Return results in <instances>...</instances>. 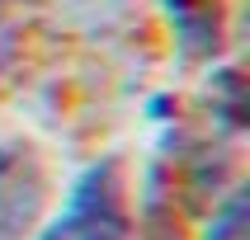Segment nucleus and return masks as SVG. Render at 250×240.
I'll use <instances>...</instances> for the list:
<instances>
[{"label": "nucleus", "mask_w": 250, "mask_h": 240, "mask_svg": "<svg viewBox=\"0 0 250 240\" xmlns=\"http://www.w3.org/2000/svg\"><path fill=\"white\" fill-rule=\"evenodd\" d=\"M123 165L118 160H99L71 184V198L62 217L38 240H127V203H123Z\"/></svg>", "instance_id": "f257e3e1"}, {"label": "nucleus", "mask_w": 250, "mask_h": 240, "mask_svg": "<svg viewBox=\"0 0 250 240\" xmlns=\"http://www.w3.org/2000/svg\"><path fill=\"white\" fill-rule=\"evenodd\" d=\"M42 198H47V174H42L33 146L0 141V240L33 236Z\"/></svg>", "instance_id": "f03ea898"}, {"label": "nucleus", "mask_w": 250, "mask_h": 240, "mask_svg": "<svg viewBox=\"0 0 250 240\" xmlns=\"http://www.w3.org/2000/svg\"><path fill=\"white\" fill-rule=\"evenodd\" d=\"M166 14L184 61L217 56V47H222V5L217 0H166Z\"/></svg>", "instance_id": "7ed1b4c3"}, {"label": "nucleus", "mask_w": 250, "mask_h": 240, "mask_svg": "<svg viewBox=\"0 0 250 240\" xmlns=\"http://www.w3.org/2000/svg\"><path fill=\"white\" fill-rule=\"evenodd\" d=\"M208 104H212V118L227 132L246 127V80H241V71H217L212 75L208 80Z\"/></svg>", "instance_id": "20e7f679"}, {"label": "nucleus", "mask_w": 250, "mask_h": 240, "mask_svg": "<svg viewBox=\"0 0 250 240\" xmlns=\"http://www.w3.org/2000/svg\"><path fill=\"white\" fill-rule=\"evenodd\" d=\"M203 240H250V212H246V188H227V198L212 207Z\"/></svg>", "instance_id": "39448f33"}, {"label": "nucleus", "mask_w": 250, "mask_h": 240, "mask_svg": "<svg viewBox=\"0 0 250 240\" xmlns=\"http://www.w3.org/2000/svg\"><path fill=\"white\" fill-rule=\"evenodd\" d=\"M127 5L132 0H57V10L66 14L71 24H81V28H109L118 24L127 14Z\"/></svg>", "instance_id": "423d86ee"}, {"label": "nucleus", "mask_w": 250, "mask_h": 240, "mask_svg": "<svg viewBox=\"0 0 250 240\" xmlns=\"http://www.w3.org/2000/svg\"><path fill=\"white\" fill-rule=\"evenodd\" d=\"M14 42H19V28H14V19H10V14L0 10V66H10Z\"/></svg>", "instance_id": "0eeeda50"}]
</instances>
